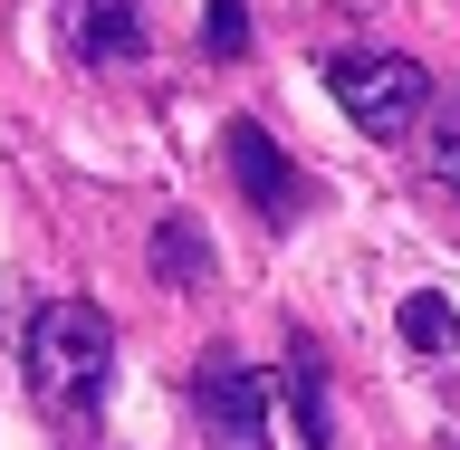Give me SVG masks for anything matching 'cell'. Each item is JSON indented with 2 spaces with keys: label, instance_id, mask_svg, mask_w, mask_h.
Instances as JSON below:
<instances>
[{
  "label": "cell",
  "instance_id": "3957f363",
  "mask_svg": "<svg viewBox=\"0 0 460 450\" xmlns=\"http://www.w3.org/2000/svg\"><path fill=\"white\" fill-rule=\"evenodd\" d=\"M192 422H201V441L211 450H269V384H259L240 355H201V374H192Z\"/></svg>",
  "mask_w": 460,
  "mask_h": 450
},
{
  "label": "cell",
  "instance_id": "9c48e42d",
  "mask_svg": "<svg viewBox=\"0 0 460 450\" xmlns=\"http://www.w3.org/2000/svg\"><path fill=\"white\" fill-rule=\"evenodd\" d=\"M201 49L211 57H250V0H211V10H201Z\"/></svg>",
  "mask_w": 460,
  "mask_h": 450
},
{
  "label": "cell",
  "instance_id": "30bf717a",
  "mask_svg": "<svg viewBox=\"0 0 460 450\" xmlns=\"http://www.w3.org/2000/svg\"><path fill=\"white\" fill-rule=\"evenodd\" d=\"M431 172L460 192V96H451V125H441V154H431Z\"/></svg>",
  "mask_w": 460,
  "mask_h": 450
},
{
  "label": "cell",
  "instance_id": "7a4b0ae2",
  "mask_svg": "<svg viewBox=\"0 0 460 450\" xmlns=\"http://www.w3.org/2000/svg\"><path fill=\"white\" fill-rule=\"evenodd\" d=\"M326 86H336V106L365 125V135H412L422 125V106H431V77H422V57H402V49H355V57H336L326 67Z\"/></svg>",
  "mask_w": 460,
  "mask_h": 450
},
{
  "label": "cell",
  "instance_id": "ba28073f",
  "mask_svg": "<svg viewBox=\"0 0 460 450\" xmlns=\"http://www.w3.org/2000/svg\"><path fill=\"white\" fill-rule=\"evenodd\" d=\"M154 259H164V278H182V287L211 278V250H201L192 221H164V230H154Z\"/></svg>",
  "mask_w": 460,
  "mask_h": 450
},
{
  "label": "cell",
  "instance_id": "277c9868",
  "mask_svg": "<svg viewBox=\"0 0 460 450\" xmlns=\"http://www.w3.org/2000/svg\"><path fill=\"white\" fill-rule=\"evenodd\" d=\"M144 0H58V49L77 57V67H96V77H125L144 57Z\"/></svg>",
  "mask_w": 460,
  "mask_h": 450
},
{
  "label": "cell",
  "instance_id": "6da1fadb",
  "mask_svg": "<svg viewBox=\"0 0 460 450\" xmlns=\"http://www.w3.org/2000/svg\"><path fill=\"white\" fill-rule=\"evenodd\" d=\"M20 365H29V393H39L49 422H96V412H106V384H115V326H106V307L49 297V307L29 316V336H20Z\"/></svg>",
  "mask_w": 460,
  "mask_h": 450
},
{
  "label": "cell",
  "instance_id": "52a82bcc",
  "mask_svg": "<svg viewBox=\"0 0 460 450\" xmlns=\"http://www.w3.org/2000/svg\"><path fill=\"white\" fill-rule=\"evenodd\" d=\"M402 345H412V355H451V345H460V307L441 297V287L402 297Z\"/></svg>",
  "mask_w": 460,
  "mask_h": 450
},
{
  "label": "cell",
  "instance_id": "8992f818",
  "mask_svg": "<svg viewBox=\"0 0 460 450\" xmlns=\"http://www.w3.org/2000/svg\"><path fill=\"white\" fill-rule=\"evenodd\" d=\"M279 402L297 412V441H307V450H336V412H326V374H316V345H297V355H288Z\"/></svg>",
  "mask_w": 460,
  "mask_h": 450
},
{
  "label": "cell",
  "instance_id": "5b68a950",
  "mask_svg": "<svg viewBox=\"0 0 460 450\" xmlns=\"http://www.w3.org/2000/svg\"><path fill=\"white\" fill-rule=\"evenodd\" d=\"M221 163H230V182L259 201V221H297V201H307V182L288 172V154L269 144V125H250V115H230L221 125Z\"/></svg>",
  "mask_w": 460,
  "mask_h": 450
}]
</instances>
